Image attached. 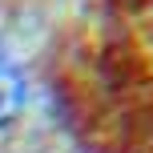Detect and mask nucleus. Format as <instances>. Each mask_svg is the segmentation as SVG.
Masks as SVG:
<instances>
[{"mask_svg":"<svg viewBox=\"0 0 153 153\" xmlns=\"http://www.w3.org/2000/svg\"><path fill=\"white\" fill-rule=\"evenodd\" d=\"M20 109H24V76L12 61L0 56V125L16 121Z\"/></svg>","mask_w":153,"mask_h":153,"instance_id":"f257e3e1","label":"nucleus"}]
</instances>
